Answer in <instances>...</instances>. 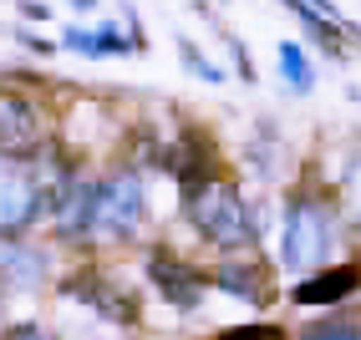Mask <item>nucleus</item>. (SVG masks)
Here are the masks:
<instances>
[{"instance_id": "1", "label": "nucleus", "mask_w": 361, "mask_h": 340, "mask_svg": "<svg viewBox=\"0 0 361 340\" xmlns=\"http://www.w3.org/2000/svg\"><path fill=\"white\" fill-rule=\"evenodd\" d=\"M336 244V213L321 199L295 193L285 203V224H280V259L285 270H326V254Z\"/></svg>"}, {"instance_id": "2", "label": "nucleus", "mask_w": 361, "mask_h": 340, "mask_svg": "<svg viewBox=\"0 0 361 340\" xmlns=\"http://www.w3.org/2000/svg\"><path fill=\"white\" fill-rule=\"evenodd\" d=\"M188 213H194V224L209 244H224V249L250 244V213L229 183H209L199 193H188Z\"/></svg>"}, {"instance_id": "3", "label": "nucleus", "mask_w": 361, "mask_h": 340, "mask_svg": "<svg viewBox=\"0 0 361 340\" xmlns=\"http://www.w3.org/2000/svg\"><path fill=\"white\" fill-rule=\"evenodd\" d=\"M142 218V188L133 173H117L107 183H92V234H112L123 239L137 229Z\"/></svg>"}, {"instance_id": "4", "label": "nucleus", "mask_w": 361, "mask_h": 340, "mask_svg": "<svg viewBox=\"0 0 361 340\" xmlns=\"http://www.w3.org/2000/svg\"><path fill=\"white\" fill-rule=\"evenodd\" d=\"M41 208V183L20 168V158H0V234L26 229Z\"/></svg>"}, {"instance_id": "5", "label": "nucleus", "mask_w": 361, "mask_h": 340, "mask_svg": "<svg viewBox=\"0 0 361 340\" xmlns=\"http://www.w3.org/2000/svg\"><path fill=\"white\" fill-rule=\"evenodd\" d=\"M41 142V107L20 92H0V158H31Z\"/></svg>"}, {"instance_id": "6", "label": "nucleus", "mask_w": 361, "mask_h": 340, "mask_svg": "<svg viewBox=\"0 0 361 340\" xmlns=\"http://www.w3.org/2000/svg\"><path fill=\"white\" fill-rule=\"evenodd\" d=\"M361 289V264H326L295 284V305H341Z\"/></svg>"}, {"instance_id": "7", "label": "nucleus", "mask_w": 361, "mask_h": 340, "mask_svg": "<svg viewBox=\"0 0 361 340\" xmlns=\"http://www.w3.org/2000/svg\"><path fill=\"white\" fill-rule=\"evenodd\" d=\"M61 289H66L71 300H82V305H92V310H102L107 320H128V325L137 320V305H133L128 295H117V289H107L97 270H82V279H66Z\"/></svg>"}, {"instance_id": "8", "label": "nucleus", "mask_w": 361, "mask_h": 340, "mask_svg": "<svg viewBox=\"0 0 361 340\" xmlns=\"http://www.w3.org/2000/svg\"><path fill=\"white\" fill-rule=\"evenodd\" d=\"M148 275H153V284H158L178 310H188V305L199 300V289H204V275L188 270V264L173 259V254H153V259H148Z\"/></svg>"}, {"instance_id": "9", "label": "nucleus", "mask_w": 361, "mask_h": 340, "mask_svg": "<svg viewBox=\"0 0 361 340\" xmlns=\"http://www.w3.org/2000/svg\"><path fill=\"white\" fill-rule=\"evenodd\" d=\"M209 284H214V289H224V295H234V300L264 305V279H259L255 264H219V270L209 275Z\"/></svg>"}, {"instance_id": "10", "label": "nucleus", "mask_w": 361, "mask_h": 340, "mask_svg": "<svg viewBox=\"0 0 361 340\" xmlns=\"http://www.w3.org/2000/svg\"><path fill=\"white\" fill-rule=\"evenodd\" d=\"M61 46H71V51H87V56H117V51H128L133 41H123L117 36V26H97V31H66L61 36Z\"/></svg>"}, {"instance_id": "11", "label": "nucleus", "mask_w": 361, "mask_h": 340, "mask_svg": "<svg viewBox=\"0 0 361 340\" xmlns=\"http://www.w3.org/2000/svg\"><path fill=\"white\" fill-rule=\"evenodd\" d=\"M275 61H280V77L290 82L295 92H310V61H305V51L295 41H280V51H275Z\"/></svg>"}, {"instance_id": "12", "label": "nucleus", "mask_w": 361, "mask_h": 340, "mask_svg": "<svg viewBox=\"0 0 361 340\" xmlns=\"http://www.w3.org/2000/svg\"><path fill=\"white\" fill-rule=\"evenodd\" d=\"M214 340H285V330H280V325H264V320H245V325L219 330Z\"/></svg>"}, {"instance_id": "13", "label": "nucleus", "mask_w": 361, "mask_h": 340, "mask_svg": "<svg viewBox=\"0 0 361 340\" xmlns=\"http://www.w3.org/2000/svg\"><path fill=\"white\" fill-rule=\"evenodd\" d=\"M300 340H361V325L356 320H316Z\"/></svg>"}, {"instance_id": "14", "label": "nucleus", "mask_w": 361, "mask_h": 340, "mask_svg": "<svg viewBox=\"0 0 361 340\" xmlns=\"http://www.w3.org/2000/svg\"><path fill=\"white\" fill-rule=\"evenodd\" d=\"M183 61H188V66H194V77H204V82H219V77H224V71H219V66H214V61H204V56L194 51V46H188V41H183Z\"/></svg>"}, {"instance_id": "15", "label": "nucleus", "mask_w": 361, "mask_h": 340, "mask_svg": "<svg viewBox=\"0 0 361 340\" xmlns=\"http://www.w3.org/2000/svg\"><path fill=\"white\" fill-rule=\"evenodd\" d=\"M0 340H51V335H46L41 325H16V330H6V335H0Z\"/></svg>"}, {"instance_id": "16", "label": "nucleus", "mask_w": 361, "mask_h": 340, "mask_svg": "<svg viewBox=\"0 0 361 340\" xmlns=\"http://www.w3.org/2000/svg\"><path fill=\"white\" fill-rule=\"evenodd\" d=\"M71 6H77V11H92V6H97V0H71Z\"/></svg>"}]
</instances>
